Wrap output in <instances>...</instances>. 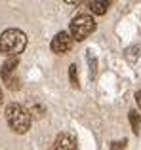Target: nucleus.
<instances>
[{"label":"nucleus","mask_w":141,"mask_h":150,"mask_svg":"<svg viewBox=\"0 0 141 150\" xmlns=\"http://www.w3.org/2000/svg\"><path fill=\"white\" fill-rule=\"evenodd\" d=\"M27 46V36L19 29H6L0 34V53L6 57H19Z\"/></svg>","instance_id":"1"},{"label":"nucleus","mask_w":141,"mask_h":150,"mask_svg":"<svg viewBox=\"0 0 141 150\" xmlns=\"http://www.w3.org/2000/svg\"><path fill=\"white\" fill-rule=\"evenodd\" d=\"M6 122L10 125V129L15 133H25L31 127L29 112H27V108H23L17 103H10L6 106Z\"/></svg>","instance_id":"2"},{"label":"nucleus","mask_w":141,"mask_h":150,"mask_svg":"<svg viewBox=\"0 0 141 150\" xmlns=\"http://www.w3.org/2000/svg\"><path fill=\"white\" fill-rule=\"evenodd\" d=\"M93 30H95V21H93V17L88 15V13L76 15L69 25V34H70V38L76 40V42L86 40Z\"/></svg>","instance_id":"3"},{"label":"nucleus","mask_w":141,"mask_h":150,"mask_svg":"<svg viewBox=\"0 0 141 150\" xmlns=\"http://www.w3.org/2000/svg\"><path fill=\"white\" fill-rule=\"evenodd\" d=\"M73 38H70L69 33H65V30H61V33H57L56 36H53L52 40V51L57 55H65L67 51H70L73 48Z\"/></svg>","instance_id":"4"},{"label":"nucleus","mask_w":141,"mask_h":150,"mask_svg":"<svg viewBox=\"0 0 141 150\" xmlns=\"http://www.w3.org/2000/svg\"><path fill=\"white\" fill-rule=\"evenodd\" d=\"M56 150H78L76 144V137L69 131H61L59 135L56 137V144H53Z\"/></svg>","instance_id":"5"},{"label":"nucleus","mask_w":141,"mask_h":150,"mask_svg":"<svg viewBox=\"0 0 141 150\" xmlns=\"http://www.w3.org/2000/svg\"><path fill=\"white\" fill-rule=\"evenodd\" d=\"M17 65H19V57H8L6 61H4L2 69H0V78H2L4 84H8V82L15 76V69H17Z\"/></svg>","instance_id":"6"},{"label":"nucleus","mask_w":141,"mask_h":150,"mask_svg":"<svg viewBox=\"0 0 141 150\" xmlns=\"http://www.w3.org/2000/svg\"><path fill=\"white\" fill-rule=\"evenodd\" d=\"M27 112H29L31 120H33V118L40 120V118L46 114V106H44V105H40V103H38L36 99H31L29 103H27Z\"/></svg>","instance_id":"7"},{"label":"nucleus","mask_w":141,"mask_h":150,"mask_svg":"<svg viewBox=\"0 0 141 150\" xmlns=\"http://www.w3.org/2000/svg\"><path fill=\"white\" fill-rule=\"evenodd\" d=\"M124 57L128 63H137V59L141 57V42L139 44H132L124 50Z\"/></svg>","instance_id":"8"},{"label":"nucleus","mask_w":141,"mask_h":150,"mask_svg":"<svg viewBox=\"0 0 141 150\" xmlns=\"http://www.w3.org/2000/svg\"><path fill=\"white\" fill-rule=\"evenodd\" d=\"M88 6H90V10H92V13L103 15V13H107L111 2H109V0H92V2H88Z\"/></svg>","instance_id":"9"},{"label":"nucleus","mask_w":141,"mask_h":150,"mask_svg":"<svg viewBox=\"0 0 141 150\" xmlns=\"http://www.w3.org/2000/svg\"><path fill=\"white\" fill-rule=\"evenodd\" d=\"M128 118H130V124H132V131L137 135L139 127H141V116L137 114V110H130V112H128Z\"/></svg>","instance_id":"10"},{"label":"nucleus","mask_w":141,"mask_h":150,"mask_svg":"<svg viewBox=\"0 0 141 150\" xmlns=\"http://www.w3.org/2000/svg\"><path fill=\"white\" fill-rule=\"evenodd\" d=\"M88 65H90V78H95L97 74V59L92 55V51H88Z\"/></svg>","instance_id":"11"},{"label":"nucleus","mask_w":141,"mask_h":150,"mask_svg":"<svg viewBox=\"0 0 141 150\" xmlns=\"http://www.w3.org/2000/svg\"><path fill=\"white\" fill-rule=\"evenodd\" d=\"M69 78H70V86L73 88H78V72H76V65H70L69 67Z\"/></svg>","instance_id":"12"},{"label":"nucleus","mask_w":141,"mask_h":150,"mask_svg":"<svg viewBox=\"0 0 141 150\" xmlns=\"http://www.w3.org/2000/svg\"><path fill=\"white\" fill-rule=\"evenodd\" d=\"M126 144H128L126 139H122V141H113V143H111V150H126Z\"/></svg>","instance_id":"13"},{"label":"nucleus","mask_w":141,"mask_h":150,"mask_svg":"<svg viewBox=\"0 0 141 150\" xmlns=\"http://www.w3.org/2000/svg\"><path fill=\"white\" fill-rule=\"evenodd\" d=\"M6 86H8V88H10V89H11V91H14V89H19V80H17V78H15V76H14V78H11V80H10V82H8V84H6Z\"/></svg>","instance_id":"14"},{"label":"nucleus","mask_w":141,"mask_h":150,"mask_svg":"<svg viewBox=\"0 0 141 150\" xmlns=\"http://www.w3.org/2000/svg\"><path fill=\"white\" fill-rule=\"evenodd\" d=\"M135 103H137V106L141 108V89H139V91H135Z\"/></svg>","instance_id":"15"},{"label":"nucleus","mask_w":141,"mask_h":150,"mask_svg":"<svg viewBox=\"0 0 141 150\" xmlns=\"http://www.w3.org/2000/svg\"><path fill=\"white\" fill-rule=\"evenodd\" d=\"M0 103H2V89H0Z\"/></svg>","instance_id":"16"}]
</instances>
